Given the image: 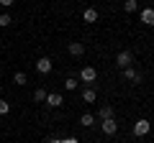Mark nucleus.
Here are the masks:
<instances>
[{
    "label": "nucleus",
    "instance_id": "nucleus-22",
    "mask_svg": "<svg viewBox=\"0 0 154 143\" xmlns=\"http://www.w3.org/2000/svg\"><path fill=\"white\" fill-rule=\"evenodd\" d=\"M44 143H59V138H46Z\"/></svg>",
    "mask_w": 154,
    "mask_h": 143
},
{
    "label": "nucleus",
    "instance_id": "nucleus-20",
    "mask_svg": "<svg viewBox=\"0 0 154 143\" xmlns=\"http://www.w3.org/2000/svg\"><path fill=\"white\" fill-rule=\"evenodd\" d=\"M59 143H80V141H77L75 136H69V138H59Z\"/></svg>",
    "mask_w": 154,
    "mask_h": 143
},
{
    "label": "nucleus",
    "instance_id": "nucleus-21",
    "mask_svg": "<svg viewBox=\"0 0 154 143\" xmlns=\"http://www.w3.org/2000/svg\"><path fill=\"white\" fill-rule=\"evenodd\" d=\"M13 3H16V0H0V5H3V8H11Z\"/></svg>",
    "mask_w": 154,
    "mask_h": 143
},
{
    "label": "nucleus",
    "instance_id": "nucleus-15",
    "mask_svg": "<svg viewBox=\"0 0 154 143\" xmlns=\"http://www.w3.org/2000/svg\"><path fill=\"white\" fill-rule=\"evenodd\" d=\"M80 123H82L85 128H90V125H95V115H90V112H85V115L80 118Z\"/></svg>",
    "mask_w": 154,
    "mask_h": 143
},
{
    "label": "nucleus",
    "instance_id": "nucleus-4",
    "mask_svg": "<svg viewBox=\"0 0 154 143\" xmlns=\"http://www.w3.org/2000/svg\"><path fill=\"white\" fill-rule=\"evenodd\" d=\"M139 21L144 26H154V8H141L139 10Z\"/></svg>",
    "mask_w": 154,
    "mask_h": 143
},
{
    "label": "nucleus",
    "instance_id": "nucleus-1",
    "mask_svg": "<svg viewBox=\"0 0 154 143\" xmlns=\"http://www.w3.org/2000/svg\"><path fill=\"white\" fill-rule=\"evenodd\" d=\"M149 130H152V123H149L146 118H139V120L134 123V136H136V138H144Z\"/></svg>",
    "mask_w": 154,
    "mask_h": 143
},
{
    "label": "nucleus",
    "instance_id": "nucleus-24",
    "mask_svg": "<svg viewBox=\"0 0 154 143\" xmlns=\"http://www.w3.org/2000/svg\"><path fill=\"white\" fill-rule=\"evenodd\" d=\"M152 130H154V125H152Z\"/></svg>",
    "mask_w": 154,
    "mask_h": 143
},
{
    "label": "nucleus",
    "instance_id": "nucleus-7",
    "mask_svg": "<svg viewBox=\"0 0 154 143\" xmlns=\"http://www.w3.org/2000/svg\"><path fill=\"white\" fill-rule=\"evenodd\" d=\"M36 72H38V74H49V72H51V59H49V56L36 59Z\"/></svg>",
    "mask_w": 154,
    "mask_h": 143
},
{
    "label": "nucleus",
    "instance_id": "nucleus-19",
    "mask_svg": "<svg viewBox=\"0 0 154 143\" xmlns=\"http://www.w3.org/2000/svg\"><path fill=\"white\" fill-rule=\"evenodd\" d=\"M77 84H80V82H77L75 77H69V79L64 82V87H67V89H77Z\"/></svg>",
    "mask_w": 154,
    "mask_h": 143
},
{
    "label": "nucleus",
    "instance_id": "nucleus-8",
    "mask_svg": "<svg viewBox=\"0 0 154 143\" xmlns=\"http://www.w3.org/2000/svg\"><path fill=\"white\" fill-rule=\"evenodd\" d=\"M46 105H49V107H62V102H64V97H62L59 92H49L46 95V100H44Z\"/></svg>",
    "mask_w": 154,
    "mask_h": 143
},
{
    "label": "nucleus",
    "instance_id": "nucleus-17",
    "mask_svg": "<svg viewBox=\"0 0 154 143\" xmlns=\"http://www.w3.org/2000/svg\"><path fill=\"white\" fill-rule=\"evenodd\" d=\"M11 23H13V18L8 16V13H0V26L5 28V26H11Z\"/></svg>",
    "mask_w": 154,
    "mask_h": 143
},
{
    "label": "nucleus",
    "instance_id": "nucleus-16",
    "mask_svg": "<svg viewBox=\"0 0 154 143\" xmlns=\"http://www.w3.org/2000/svg\"><path fill=\"white\" fill-rule=\"evenodd\" d=\"M46 95H49L46 89H41V87H38L36 92H33V100H36V102H44V100H46Z\"/></svg>",
    "mask_w": 154,
    "mask_h": 143
},
{
    "label": "nucleus",
    "instance_id": "nucleus-23",
    "mask_svg": "<svg viewBox=\"0 0 154 143\" xmlns=\"http://www.w3.org/2000/svg\"><path fill=\"white\" fill-rule=\"evenodd\" d=\"M0 92H3V87H0Z\"/></svg>",
    "mask_w": 154,
    "mask_h": 143
},
{
    "label": "nucleus",
    "instance_id": "nucleus-5",
    "mask_svg": "<svg viewBox=\"0 0 154 143\" xmlns=\"http://www.w3.org/2000/svg\"><path fill=\"white\" fill-rule=\"evenodd\" d=\"M80 79H82V82H95V79H98V72L93 69V66H82V69H80Z\"/></svg>",
    "mask_w": 154,
    "mask_h": 143
},
{
    "label": "nucleus",
    "instance_id": "nucleus-9",
    "mask_svg": "<svg viewBox=\"0 0 154 143\" xmlns=\"http://www.w3.org/2000/svg\"><path fill=\"white\" fill-rule=\"evenodd\" d=\"M108 118H113V107H110V105H100L95 120H108Z\"/></svg>",
    "mask_w": 154,
    "mask_h": 143
},
{
    "label": "nucleus",
    "instance_id": "nucleus-11",
    "mask_svg": "<svg viewBox=\"0 0 154 143\" xmlns=\"http://www.w3.org/2000/svg\"><path fill=\"white\" fill-rule=\"evenodd\" d=\"M82 21H85V23H95V21H98V10H95V8H85Z\"/></svg>",
    "mask_w": 154,
    "mask_h": 143
},
{
    "label": "nucleus",
    "instance_id": "nucleus-6",
    "mask_svg": "<svg viewBox=\"0 0 154 143\" xmlns=\"http://www.w3.org/2000/svg\"><path fill=\"white\" fill-rule=\"evenodd\" d=\"M123 79L131 82V84H139V82H141V74H139L134 66H126V69H123Z\"/></svg>",
    "mask_w": 154,
    "mask_h": 143
},
{
    "label": "nucleus",
    "instance_id": "nucleus-3",
    "mask_svg": "<svg viewBox=\"0 0 154 143\" xmlns=\"http://www.w3.org/2000/svg\"><path fill=\"white\" fill-rule=\"evenodd\" d=\"M116 64L121 66V69L131 66V64H134V56H131V51H118V56H116Z\"/></svg>",
    "mask_w": 154,
    "mask_h": 143
},
{
    "label": "nucleus",
    "instance_id": "nucleus-13",
    "mask_svg": "<svg viewBox=\"0 0 154 143\" xmlns=\"http://www.w3.org/2000/svg\"><path fill=\"white\" fill-rule=\"evenodd\" d=\"M123 10H126V13H136L139 10V3H136V0H123Z\"/></svg>",
    "mask_w": 154,
    "mask_h": 143
},
{
    "label": "nucleus",
    "instance_id": "nucleus-14",
    "mask_svg": "<svg viewBox=\"0 0 154 143\" xmlns=\"http://www.w3.org/2000/svg\"><path fill=\"white\" fill-rule=\"evenodd\" d=\"M13 82H16L18 87H23V84L28 82V77H26V74H23V72H16V74H13Z\"/></svg>",
    "mask_w": 154,
    "mask_h": 143
},
{
    "label": "nucleus",
    "instance_id": "nucleus-10",
    "mask_svg": "<svg viewBox=\"0 0 154 143\" xmlns=\"http://www.w3.org/2000/svg\"><path fill=\"white\" fill-rule=\"evenodd\" d=\"M67 51H69L72 56H82V54H85V44H80V41H72V44L67 46Z\"/></svg>",
    "mask_w": 154,
    "mask_h": 143
},
{
    "label": "nucleus",
    "instance_id": "nucleus-2",
    "mask_svg": "<svg viewBox=\"0 0 154 143\" xmlns=\"http://www.w3.org/2000/svg\"><path fill=\"white\" fill-rule=\"evenodd\" d=\"M100 130H103L105 136H116V133H118V123H116L113 118H108V120H100Z\"/></svg>",
    "mask_w": 154,
    "mask_h": 143
},
{
    "label": "nucleus",
    "instance_id": "nucleus-12",
    "mask_svg": "<svg viewBox=\"0 0 154 143\" xmlns=\"http://www.w3.org/2000/svg\"><path fill=\"white\" fill-rule=\"evenodd\" d=\"M95 100H98L95 89H93V87H85V89H82V102H95Z\"/></svg>",
    "mask_w": 154,
    "mask_h": 143
},
{
    "label": "nucleus",
    "instance_id": "nucleus-18",
    "mask_svg": "<svg viewBox=\"0 0 154 143\" xmlns=\"http://www.w3.org/2000/svg\"><path fill=\"white\" fill-rule=\"evenodd\" d=\"M8 112H11V102L0 100V115H8Z\"/></svg>",
    "mask_w": 154,
    "mask_h": 143
}]
</instances>
